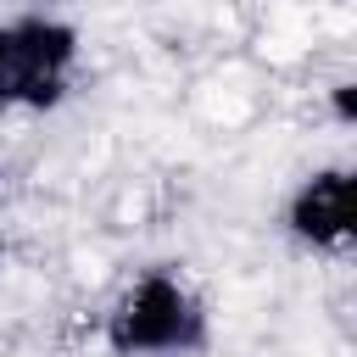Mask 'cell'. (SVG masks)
<instances>
[{"mask_svg": "<svg viewBox=\"0 0 357 357\" xmlns=\"http://www.w3.org/2000/svg\"><path fill=\"white\" fill-rule=\"evenodd\" d=\"M84 61V39L67 17L22 11L0 22V117L50 112L67 100Z\"/></svg>", "mask_w": 357, "mask_h": 357, "instance_id": "cell-2", "label": "cell"}, {"mask_svg": "<svg viewBox=\"0 0 357 357\" xmlns=\"http://www.w3.org/2000/svg\"><path fill=\"white\" fill-rule=\"evenodd\" d=\"M212 340L201 290L173 268L134 273L106 307V346L117 357H195Z\"/></svg>", "mask_w": 357, "mask_h": 357, "instance_id": "cell-1", "label": "cell"}, {"mask_svg": "<svg viewBox=\"0 0 357 357\" xmlns=\"http://www.w3.org/2000/svg\"><path fill=\"white\" fill-rule=\"evenodd\" d=\"M0 257H6V229H0Z\"/></svg>", "mask_w": 357, "mask_h": 357, "instance_id": "cell-4", "label": "cell"}, {"mask_svg": "<svg viewBox=\"0 0 357 357\" xmlns=\"http://www.w3.org/2000/svg\"><path fill=\"white\" fill-rule=\"evenodd\" d=\"M284 234L318 257H346L357 234V173L346 162H324L284 195Z\"/></svg>", "mask_w": 357, "mask_h": 357, "instance_id": "cell-3", "label": "cell"}]
</instances>
